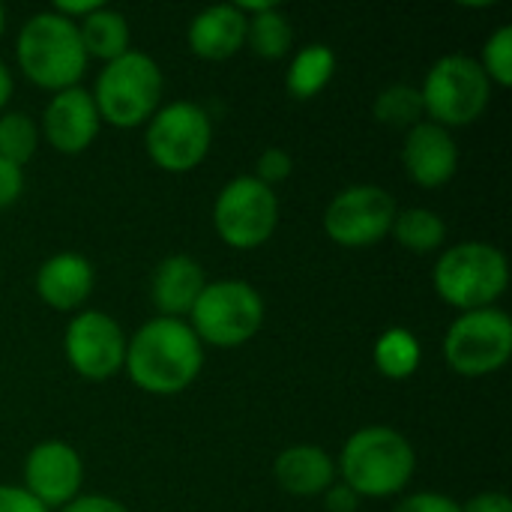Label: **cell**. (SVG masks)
<instances>
[{
	"instance_id": "8fae6325",
	"label": "cell",
	"mask_w": 512,
	"mask_h": 512,
	"mask_svg": "<svg viewBox=\"0 0 512 512\" xmlns=\"http://www.w3.org/2000/svg\"><path fill=\"white\" fill-rule=\"evenodd\" d=\"M396 198L375 183L342 189L324 210V231L336 246L366 249L390 237L396 222Z\"/></svg>"
},
{
	"instance_id": "d590c367",
	"label": "cell",
	"mask_w": 512,
	"mask_h": 512,
	"mask_svg": "<svg viewBox=\"0 0 512 512\" xmlns=\"http://www.w3.org/2000/svg\"><path fill=\"white\" fill-rule=\"evenodd\" d=\"M9 96H12V75H9V66L0 60V114L9 105Z\"/></svg>"
},
{
	"instance_id": "4fadbf2b",
	"label": "cell",
	"mask_w": 512,
	"mask_h": 512,
	"mask_svg": "<svg viewBox=\"0 0 512 512\" xmlns=\"http://www.w3.org/2000/svg\"><path fill=\"white\" fill-rule=\"evenodd\" d=\"M84 462L66 441H42L24 459V489L45 507H66L81 495Z\"/></svg>"
},
{
	"instance_id": "d6a6232c",
	"label": "cell",
	"mask_w": 512,
	"mask_h": 512,
	"mask_svg": "<svg viewBox=\"0 0 512 512\" xmlns=\"http://www.w3.org/2000/svg\"><path fill=\"white\" fill-rule=\"evenodd\" d=\"M324 507H327V512H357V507H360V495H357L351 486H345V483L339 480V483H333V486L324 492Z\"/></svg>"
},
{
	"instance_id": "3957f363",
	"label": "cell",
	"mask_w": 512,
	"mask_h": 512,
	"mask_svg": "<svg viewBox=\"0 0 512 512\" xmlns=\"http://www.w3.org/2000/svg\"><path fill=\"white\" fill-rule=\"evenodd\" d=\"M15 57L27 81L42 90L60 93L78 87L87 69V51L78 36V24L45 9L24 21L15 42Z\"/></svg>"
},
{
	"instance_id": "8d00e7d4",
	"label": "cell",
	"mask_w": 512,
	"mask_h": 512,
	"mask_svg": "<svg viewBox=\"0 0 512 512\" xmlns=\"http://www.w3.org/2000/svg\"><path fill=\"white\" fill-rule=\"evenodd\" d=\"M3 27H6V9L0 6V36H3Z\"/></svg>"
},
{
	"instance_id": "d4e9b609",
	"label": "cell",
	"mask_w": 512,
	"mask_h": 512,
	"mask_svg": "<svg viewBox=\"0 0 512 512\" xmlns=\"http://www.w3.org/2000/svg\"><path fill=\"white\" fill-rule=\"evenodd\" d=\"M372 114L381 126L411 129L423 120V96L414 84H390L375 96Z\"/></svg>"
},
{
	"instance_id": "30bf717a",
	"label": "cell",
	"mask_w": 512,
	"mask_h": 512,
	"mask_svg": "<svg viewBox=\"0 0 512 512\" xmlns=\"http://www.w3.org/2000/svg\"><path fill=\"white\" fill-rule=\"evenodd\" d=\"M444 357L456 375L483 378L507 366L512 357V321L498 306L462 312L444 339Z\"/></svg>"
},
{
	"instance_id": "2e32d148",
	"label": "cell",
	"mask_w": 512,
	"mask_h": 512,
	"mask_svg": "<svg viewBox=\"0 0 512 512\" xmlns=\"http://www.w3.org/2000/svg\"><path fill=\"white\" fill-rule=\"evenodd\" d=\"M96 273L93 264L78 252H57L45 258L36 270L33 288L39 300L57 312H75L93 294Z\"/></svg>"
},
{
	"instance_id": "ac0fdd59",
	"label": "cell",
	"mask_w": 512,
	"mask_h": 512,
	"mask_svg": "<svg viewBox=\"0 0 512 512\" xmlns=\"http://www.w3.org/2000/svg\"><path fill=\"white\" fill-rule=\"evenodd\" d=\"M249 18L237 9V3H219L201 9L186 33V42L201 60H228L246 45Z\"/></svg>"
},
{
	"instance_id": "7402d4cb",
	"label": "cell",
	"mask_w": 512,
	"mask_h": 512,
	"mask_svg": "<svg viewBox=\"0 0 512 512\" xmlns=\"http://www.w3.org/2000/svg\"><path fill=\"white\" fill-rule=\"evenodd\" d=\"M372 360L384 378L405 381L420 369L423 348H420V339L408 327H390L378 336V342L372 348Z\"/></svg>"
},
{
	"instance_id": "836d02e7",
	"label": "cell",
	"mask_w": 512,
	"mask_h": 512,
	"mask_svg": "<svg viewBox=\"0 0 512 512\" xmlns=\"http://www.w3.org/2000/svg\"><path fill=\"white\" fill-rule=\"evenodd\" d=\"M462 512H512L510 495L504 492H483V495H474Z\"/></svg>"
},
{
	"instance_id": "7c38bea8",
	"label": "cell",
	"mask_w": 512,
	"mask_h": 512,
	"mask_svg": "<svg viewBox=\"0 0 512 512\" xmlns=\"http://www.w3.org/2000/svg\"><path fill=\"white\" fill-rule=\"evenodd\" d=\"M63 351L75 375L87 381H105L123 369L126 333L111 315L87 309L66 324Z\"/></svg>"
},
{
	"instance_id": "f546056e",
	"label": "cell",
	"mask_w": 512,
	"mask_h": 512,
	"mask_svg": "<svg viewBox=\"0 0 512 512\" xmlns=\"http://www.w3.org/2000/svg\"><path fill=\"white\" fill-rule=\"evenodd\" d=\"M24 192V168L0 156V210L12 207Z\"/></svg>"
},
{
	"instance_id": "52a82bcc",
	"label": "cell",
	"mask_w": 512,
	"mask_h": 512,
	"mask_svg": "<svg viewBox=\"0 0 512 512\" xmlns=\"http://www.w3.org/2000/svg\"><path fill=\"white\" fill-rule=\"evenodd\" d=\"M423 114L432 123L453 129L471 126L483 117L492 99V81L480 69V63L468 54H447L432 63L426 81L420 87Z\"/></svg>"
},
{
	"instance_id": "277c9868",
	"label": "cell",
	"mask_w": 512,
	"mask_h": 512,
	"mask_svg": "<svg viewBox=\"0 0 512 512\" xmlns=\"http://www.w3.org/2000/svg\"><path fill=\"white\" fill-rule=\"evenodd\" d=\"M432 285L438 297L459 312L489 309L510 285V264L498 246L465 240L441 252L432 270Z\"/></svg>"
},
{
	"instance_id": "cb8c5ba5",
	"label": "cell",
	"mask_w": 512,
	"mask_h": 512,
	"mask_svg": "<svg viewBox=\"0 0 512 512\" xmlns=\"http://www.w3.org/2000/svg\"><path fill=\"white\" fill-rule=\"evenodd\" d=\"M246 42L252 45V51L264 60H282L291 51L294 42V30L291 21L282 15L279 6L258 12L249 18V30H246Z\"/></svg>"
},
{
	"instance_id": "4dcf8cb0",
	"label": "cell",
	"mask_w": 512,
	"mask_h": 512,
	"mask_svg": "<svg viewBox=\"0 0 512 512\" xmlns=\"http://www.w3.org/2000/svg\"><path fill=\"white\" fill-rule=\"evenodd\" d=\"M0 512H51L45 510L24 486H3L0 483Z\"/></svg>"
},
{
	"instance_id": "7a4b0ae2",
	"label": "cell",
	"mask_w": 512,
	"mask_h": 512,
	"mask_svg": "<svg viewBox=\"0 0 512 512\" xmlns=\"http://www.w3.org/2000/svg\"><path fill=\"white\" fill-rule=\"evenodd\" d=\"M417 471V453L411 441L393 426L357 429L339 453L336 474L360 498H393L408 489Z\"/></svg>"
},
{
	"instance_id": "d6986e66",
	"label": "cell",
	"mask_w": 512,
	"mask_h": 512,
	"mask_svg": "<svg viewBox=\"0 0 512 512\" xmlns=\"http://www.w3.org/2000/svg\"><path fill=\"white\" fill-rule=\"evenodd\" d=\"M276 483L294 498H315L324 495L336 483V462L324 447L297 444L276 456L273 462Z\"/></svg>"
},
{
	"instance_id": "484cf974",
	"label": "cell",
	"mask_w": 512,
	"mask_h": 512,
	"mask_svg": "<svg viewBox=\"0 0 512 512\" xmlns=\"http://www.w3.org/2000/svg\"><path fill=\"white\" fill-rule=\"evenodd\" d=\"M39 147V129L30 114L24 111H3L0 114V156L12 165L24 168Z\"/></svg>"
},
{
	"instance_id": "f1b7e54d",
	"label": "cell",
	"mask_w": 512,
	"mask_h": 512,
	"mask_svg": "<svg viewBox=\"0 0 512 512\" xmlns=\"http://www.w3.org/2000/svg\"><path fill=\"white\" fill-rule=\"evenodd\" d=\"M393 512H462V504H456L453 498L441 492H417L399 501Z\"/></svg>"
},
{
	"instance_id": "9a60e30c",
	"label": "cell",
	"mask_w": 512,
	"mask_h": 512,
	"mask_svg": "<svg viewBox=\"0 0 512 512\" xmlns=\"http://www.w3.org/2000/svg\"><path fill=\"white\" fill-rule=\"evenodd\" d=\"M402 165L411 183L423 189L447 186L459 171V147L450 129L432 120H420L417 126H411L402 147Z\"/></svg>"
},
{
	"instance_id": "e0dca14e",
	"label": "cell",
	"mask_w": 512,
	"mask_h": 512,
	"mask_svg": "<svg viewBox=\"0 0 512 512\" xmlns=\"http://www.w3.org/2000/svg\"><path fill=\"white\" fill-rule=\"evenodd\" d=\"M207 276L192 255H168L156 264L150 276V300L159 318H189L195 300L201 297Z\"/></svg>"
},
{
	"instance_id": "44dd1931",
	"label": "cell",
	"mask_w": 512,
	"mask_h": 512,
	"mask_svg": "<svg viewBox=\"0 0 512 512\" xmlns=\"http://www.w3.org/2000/svg\"><path fill=\"white\" fill-rule=\"evenodd\" d=\"M78 36L87 57H99L105 63L123 57L129 51V21L123 12L99 6L87 18L78 21Z\"/></svg>"
},
{
	"instance_id": "5b68a950",
	"label": "cell",
	"mask_w": 512,
	"mask_h": 512,
	"mask_svg": "<svg viewBox=\"0 0 512 512\" xmlns=\"http://www.w3.org/2000/svg\"><path fill=\"white\" fill-rule=\"evenodd\" d=\"M162 90L165 78L159 63L150 54L129 48L123 57L105 63L90 96L102 123L114 129H135L159 111Z\"/></svg>"
},
{
	"instance_id": "6da1fadb",
	"label": "cell",
	"mask_w": 512,
	"mask_h": 512,
	"mask_svg": "<svg viewBox=\"0 0 512 512\" xmlns=\"http://www.w3.org/2000/svg\"><path fill=\"white\" fill-rule=\"evenodd\" d=\"M204 366V345L186 321L150 318L126 339L123 369L150 396H177L195 384Z\"/></svg>"
},
{
	"instance_id": "4316f807",
	"label": "cell",
	"mask_w": 512,
	"mask_h": 512,
	"mask_svg": "<svg viewBox=\"0 0 512 512\" xmlns=\"http://www.w3.org/2000/svg\"><path fill=\"white\" fill-rule=\"evenodd\" d=\"M480 69L486 72V78L498 87H512V27L501 24L483 45L480 54Z\"/></svg>"
},
{
	"instance_id": "603a6c76",
	"label": "cell",
	"mask_w": 512,
	"mask_h": 512,
	"mask_svg": "<svg viewBox=\"0 0 512 512\" xmlns=\"http://www.w3.org/2000/svg\"><path fill=\"white\" fill-rule=\"evenodd\" d=\"M390 234H393V240L402 249L417 252V255H426V252H435V249L444 246L447 225L429 207H408V210H399L396 213V222H393V231Z\"/></svg>"
},
{
	"instance_id": "ba28073f",
	"label": "cell",
	"mask_w": 512,
	"mask_h": 512,
	"mask_svg": "<svg viewBox=\"0 0 512 512\" xmlns=\"http://www.w3.org/2000/svg\"><path fill=\"white\" fill-rule=\"evenodd\" d=\"M147 156L156 168L168 174H186L195 171L213 144V123L210 114L195 102H171L159 108L147 120Z\"/></svg>"
},
{
	"instance_id": "ffe728a7",
	"label": "cell",
	"mask_w": 512,
	"mask_h": 512,
	"mask_svg": "<svg viewBox=\"0 0 512 512\" xmlns=\"http://www.w3.org/2000/svg\"><path fill=\"white\" fill-rule=\"evenodd\" d=\"M333 75H336V51L324 42H312V45H303L288 63L285 90L288 96L306 102L318 96L333 81Z\"/></svg>"
},
{
	"instance_id": "1f68e13d",
	"label": "cell",
	"mask_w": 512,
	"mask_h": 512,
	"mask_svg": "<svg viewBox=\"0 0 512 512\" xmlns=\"http://www.w3.org/2000/svg\"><path fill=\"white\" fill-rule=\"evenodd\" d=\"M60 512H129L117 498L108 495H78L75 501H69Z\"/></svg>"
},
{
	"instance_id": "83f0119b",
	"label": "cell",
	"mask_w": 512,
	"mask_h": 512,
	"mask_svg": "<svg viewBox=\"0 0 512 512\" xmlns=\"http://www.w3.org/2000/svg\"><path fill=\"white\" fill-rule=\"evenodd\" d=\"M291 171H294V159H291V153H288L285 147H267V150L258 156V162H255V174H252V177L273 189L276 183L288 180V177H291Z\"/></svg>"
},
{
	"instance_id": "5bb4252c",
	"label": "cell",
	"mask_w": 512,
	"mask_h": 512,
	"mask_svg": "<svg viewBox=\"0 0 512 512\" xmlns=\"http://www.w3.org/2000/svg\"><path fill=\"white\" fill-rule=\"evenodd\" d=\"M102 117L96 111L93 96L84 87H66L54 93L42 111V135L45 141L66 156L84 153L99 135Z\"/></svg>"
},
{
	"instance_id": "8992f818",
	"label": "cell",
	"mask_w": 512,
	"mask_h": 512,
	"mask_svg": "<svg viewBox=\"0 0 512 512\" xmlns=\"http://www.w3.org/2000/svg\"><path fill=\"white\" fill-rule=\"evenodd\" d=\"M186 324L192 327L201 345L240 348L258 336L264 324V300L243 279L207 282Z\"/></svg>"
},
{
	"instance_id": "9c48e42d",
	"label": "cell",
	"mask_w": 512,
	"mask_h": 512,
	"mask_svg": "<svg viewBox=\"0 0 512 512\" xmlns=\"http://www.w3.org/2000/svg\"><path fill=\"white\" fill-rule=\"evenodd\" d=\"M279 225V198L261 180L243 174L225 183L213 201V228L231 249L264 246Z\"/></svg>"
},
{
	"instance_id": "e575fe53",
	"label": "cell",
	"mask_w": 512,
	"mask_h": 512,
	"mask_svg": "<svg viewBox=\"0 0 512 512\" xmlns=\"http://www.w3.org/2000/svg\"><path fill=\"white\" fill-rule=\"evenodd\" d=\"M99 6H105V3H99V0H54L51 12H57V15H63V18H69V21L78 24L81 18H87Z\"/></svg>"
}]
</instances>
